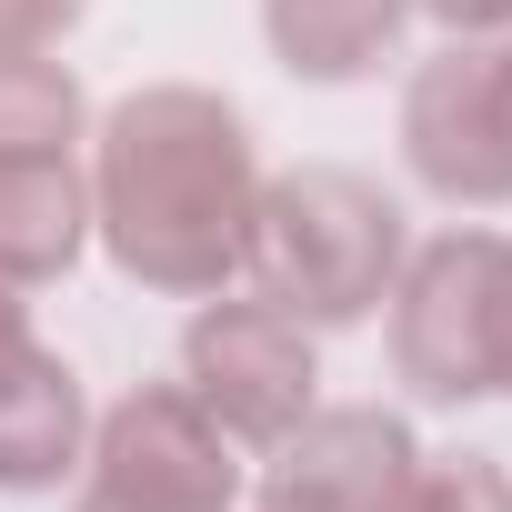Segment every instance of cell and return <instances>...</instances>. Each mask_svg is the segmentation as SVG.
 Returning a JSON list of instances; mask_svg holds the SVG:
<instances>
[{"mask_svg":"<svg viewBox=\"0 0 512 512\" xmlns=\"http://www.w3.org/2000/svg\"><path fill=\"white\" fill-rule=\"evenodd\" d=\"M502 251L512 231H442L422 251H402L392 282V382H412V402H492V352H502Z\"/></svg>","mask_w":512,"mask_h":512,"instance_id":"obj_4","label":"cell"},{"mask_svg":"<svg viewBox=\"0 0 512 512\" xmlns=\"http://www.w3.org/2000/svg\"><path fill=\"white\" fill-rule=\"evenodd\" d=\"M422 21H442L452 41H492V31H512V0H412Z\"/></svg>","mask_w":512,"mask_h":512,"instance_id":"obj_14","label":"cell"},{"mask_svg":"<svg viewBox=\"0 0 512 512\" xmlns=\"http://www.w3.org/2000/svg\"><path fill=\"white\" fill-rule=\"evenodd\" d=\"M91 121L71 61L51 51H0V151H71Z\"/></svg>","mask_w":512,"mask_h":512,"instance_id":"obj_11","label":"cell"},{"mask_svg":"<svg viewBox=\"0 0 512 512\" xmlns=\"http://www.w3.org/2000/svg\"><path fill=\"white\" fill-rule=\"evenodd\" d=\"M241 492V442L181 382H131L81 442L71 512H241Z\"/></svg>","mask_w":512,"mask_h":512,"instance_id":"obj_3","label":"cell"},{"mask_svg":"<svg viewBox=\"0 0 512 512\" xmlns=\"http://www.w3.org/2000/svg\"><path fill=\"white\" fill-rule=\"evenodd\" d=\"M91 402L81 372L31 332V302L0 282V492H61L81 472Z\"/></svg>","mask_w":512,"mask_h":512,"instance_id":"obj_8","label":"cell"},{"mask_svg":"<svg viewBox=\"0 0 512 512\" xmlns=\"http://www.w3.org/2000/svg\"><path fill=\"white\" fill-rule=\"evenodd\" d=\"M181 392L241 442V452H272L312 402H322V352H312V322H292L282 302L262 292H211L181 332Z\"/></svg>","mask_w":512,"mask_h":512,"instance_id":"obj_5","label":"cell"},{"mask_svg":"<svg viewBox=\"0 0 512 512\" xmlns=\"http://www.w3.org/2000/svg\"><path fill=\"white\" fill-rule=\"evenodd\" d=\"M492 402H512V251H502V362H492Z\"/></svg>","mask_w":512,"mask_h":512,"instance_id":"obj_15","label":"cell"},{"mask_svg":"<svg viewBox=\"0 0 512 512\" xmlns=\"http://www.w3.org/2000/svg\"><path fill=\"white\" fill-rule=\"evenodd\" d=\"M91 0H0V51H61Z\"/></svg>","mask_w":512,"mask_h":512,"instance_id":"obj_13","label":"cell"},{"mask_svg":"<svg viewBox=\"0 0 512 512\" xmlns=\"http://www.w3.org/2000/svg\"><path fill=\"white\" fill-rule=\"evenodd\" d=\"M91 241V171L71 151H0V282L41 292Z\"/></svg>","mask_w":512,"mask_h":512,"instance_id":"obj_9","label":"cell"},{"mask_svg":"<svg viewBox=\"0 0 512 512\" xmlns=\"http://www.w3.org/2000/svg\"><path fill=\"white\" fill-rule=\"evenodd\" d=\"M412 472H422V442H412L402 412H382V402H312L272 442L251 512H402Z\"/></svg>","mask_w":512,"mask_h":512,"instance_id":"obj_7","label":"cell"},{"mask_svg":"<svg viewBox=\"0 0 512 512\" xmlns=\"http://www.w3.org/2000/svg\"><path fill=\"white\" fill-rule=\"evenodd\" d=\"M402 201L342 161H302L282 181H262V211H251V292L282 302L292 322L312 332H342V322H372L402 282Z\"/></svg>","mask_w":512,"mask_h":512,"instance_id":"obj_2","label":"cell"},{"mask_svg":"<svg viewBox=\"0 0 512 512\" xmlns=\"http://www.w3.org/2000/svg\"><path fill=\"white\" fill-rule=\"evenodd\" d=\"M402 512H512V472L492 452H422Z\"/></svg>","mask_w":512,"mask_h":512,"instance_id":"obj_12","label":"cell"},{"mask_svg":"<svg viewBox=\"0 0 512 512\" xmlns=\"http://www.w3.org/2000/svg\"><path fill=\"white\" fill-rule=\"evenodd\" d=\"M251 211H262V151L251 121L201 81H151L101 111L91 141V231L121 282L211 302L251 272Z\"/></svg>","mask_w":512,"mask_h":512,"instance_id":"obj_1","label":"cell"},{"mask_svg":"<svg viewBox=\"0 0 512 512\" xmlns=\"http://www.w3.org/2000/svg\"><path fill=\"white\" fill-rule=\"evenodd\" d=\"M402 161L452 211H502L512 201V31L442 41L402 81Z\"/></svg>","mask_w":512,"mask_h":512,"instance_id":"obj_6","label":"cell"},{"mask_svg":"<svg viewBox=\"0 0 512 512\" xmlns=\"http://www.w3.org/2000/svg\"><path fill=\"white\" fill-rule=\"evenodd\" d=\"M402 21H412V0H262L272 61L292 81H322V91L382 71L392 41H402Z\"/></svg>","mask_w":512,"mask_h":512,"instance_id":"obj_10","label":"cell"}]
</instances>
